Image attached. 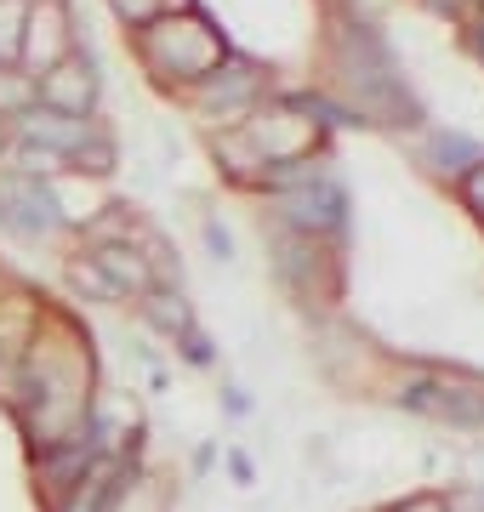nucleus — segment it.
I'll return each mask as SVG.
<instances>
[{"label":"nucleus","mask_w":484,"mask_h":512,"mask_svg":"<svg viewBox=\"0 0 484 512\" xmlns=\"http://www.w3.org/2000/svg\"><path fill=\"white\" fill-rule=\"evenodd\" d=\"M57 200L40 188V177H0V222L12 228V234H29V239H40V234H52L57 228Z\"/></svg>","instance_id":"1"},{"label":"nucleus","mask_w":484,"mask_h":512,"mask_svg":"<svg viewBox=\"0 0 484 512\" xmlns=\"http://www.w3.org/2000/svg\"><path fill=\"white\" fill-rule=\"evenodd\" d=\"M285 217L297 222L302 234H314V228L325 234V228H342L348 200H342V188H336L331 177H308L297 194H285Z\"/></svg>","instance_id":"2"},{"label":"nucleus","mask_w":484,"mask_h":512,"mask_svg":"<svg viewBox=\"0 0 484 512\" xmlns=\"http://www.w3.org/2000/svg\"><path fill=\"white\" fill-rule=\"evenodd\" d=\"M92 97H97L92 63H80V57H63V63L46 69V80H40V103L52 114H69V120H80V114L92 109Z\"/></svg>","instance_id":"3"},{"label":"nucleus","mask_w":484,"mask_h":512,"mask_svg":"<svg viewBox=\"0 0 484 512\" xmlns=\"http://www.w3.org/2000/svg\"><path fill=\"white\" fill-rule=\"evenodd\" d=\"M92 268L109 279L114 296H131V291L149 296V291H154V268L137 256V245H131V239H114V245H103V251L92 256Z\"/></svg>","instance_id":"4"},{"label":"nucleus","mask_w":484,"mask_h":512,"mask_svg":"<svg viewBox=\"0 0 484 512\" xmlns=\"http://www.w3.org/2000/svg\"><path fill=\"white\" fill-rule=\"evenodd\" d=\"M23 137H29V143H46L52 154H75V148L92 137V126H80V120L52 114V109H29L23 114Z\"/></svg>","instance_id":"5"},{"label":"nucleus","mask_w":484,"mask_h":512,"mask_svg":"<svg viewBox=\"0 0 484 512\" xmlns=\"http://www.w3.org/2000/svg\"><path fill=\"white\" fill-rule=\"evenodd\" d=\"M23 23H29L23 0H0V57H18L23 52Z\"/></svg>","instance_id":"6"},{"label":"nucleus","mask_w":484,"mask_h":512,"mask_svg":"<svg viewBox=\"0 0 484 512\" xmlns=\"http://www.w3.org/2000/svg\"><path fill=\"white\" fill-rule=\"evenodd\" d=\"M149 319H154L160 330H188L183 296H154V291H149Z\"/></svg>","instance_id":"7"},{"label":"nucleus","mask_w":484,"mask_h":512,"mask_svg":"<svg viewBox=\"0 0 484 512\" xmlns=\"http://www.w3.org/2000/svg\"><path fill=\"white\" fill-rule=\"evenodd\" d=\"M433 160H439V165H462V160L479 165V148L462 143V137H439V143H433Z\"/></svg>","instance_id":"8"},{"label":"nucleus","mask_w":484,"mask_h":512,"mask_svg":"<svg viewBox=\"0 0 484 512\" xmlns=\"http://www.w3.org/2000/svg\"><path fill=\"white\" fill-rule=\"evenodd\" d=\"M160 6H166V0H114V12H120L126 23H154Z\"/></svg>","instance_id":"9"},{"label":"nucleus","mask_w":484,"mask_h":512,"mask_svg":"<svg viewBox=\"0 0 484 512\" xmlns=\"http://www.w3.org/2000/svg\"><path fill=\"white\" fill-rule=\"evenodd\" d=\"M462 194H467V205H473V211H484V160L473 165V171H467V183H462Z\"/></svg>","instance_id":"10"},{"label":"nucleus","mask_w":484,"mask_h":512,"mask_svg":"<svg viewBox=\"0 0 484 512\" xmlns=\"http://www.w3.org/2000/svg\"><path fill=\"white\" fill-rule=\"evenodd\" d=\"M445 512H484V495H473V490L450 495V501H445Z\"/></svg>","instance_id":"11"},{"label":"nucleus","mask_w":484,"mask_h":512,"mask_svg":"<svg viewBox=\"0 0 484 512\" xmlns=\"http://www.w3.org/2000/svg\"><path fill=\"white\" fill-rule=\"evenodd\" d=\"M399 512H445V501H439V495H416V501H405Z\"/></svg>","instance_id":"12"}]
</instances>
